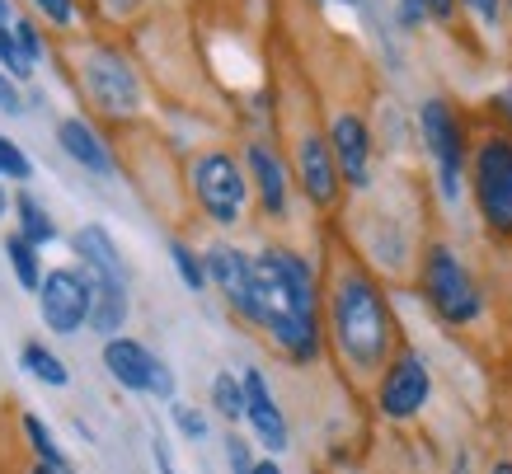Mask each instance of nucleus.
Listing matches in <instances>:
<instances>
[{
  "mask_svg": "<svg viewBox=\"0 0 512 474\" xmlns=\"http://www.w3.org/2000/svg\"><path fill=\"white\" fill-rule=\"evenodd\" d=\"M259 263V329L273 338V348L296 362L311 367L320 357V282L315 268L296 249L268 245L264 254H254Z\"/></svg>",
  "mask_w": 512,
  "mask_h": 474,
  "instance_id": "obj_1",
  "label": "nucleus"
},
{
  "mask_svg": "<svg viewBox=\"0 0 512 474\" xmlns=\"http://www.w3.org/2000/svg\"><path fill=\"white\" fill-rule=\"evenodd\" d=\"M329 334L334 348L357 376H376L390 362L395 324H390L386 291L376 287L362 268H339L329 287Z\"/></svg>",
  "mask_w": 512,
  "mask_h": 474,
  "instance_id": "obj_2",
  "label": "nucleus"
},
{
  "mask_svg": "<svg viewBox=\"0 0 512 474\" xmlns=\"http://www.w3.org/2000/svg\"><path fill=\"white\" fill-rule=\"evenodd\" d=\"M419 141H423V151H428V160H433L442 202L456 207L461 193H466V184H470V151H475L466 123H461V113H456L447 99H437V94L423 99L419 104Z\"/></svg>",
  "mask_w": 512,
  "mask_h": 474,
  "instance_id": "obj_3",
  "label": "nucleus"
},
{
  "mask_svg": "<svg viewBox=\"0 0 512 474\" xmlns=\"http://www.w3.org/2000/svg\"><path fill=\"white\" fill-rule=\"evenodd\" d=\"M188 188H193V202H198V212L212 221V226L231 230L245 221V202H249V169L245 160L235 151H212L193 155V165H188Z\"/></svg>",
  "mask_w": 512,
  "mask_h": 474,
  "instance_id": "obj_4",
  "label": "nucleus"
},
{
  "mask_svg": "<svg viewBox=\"0 0 512 474\" xmlns=\"http://www.w3.org/2000/svg\"><path fill=\"white\" fill-rule=\"evenodd\" d=\"M470 198L484 230L512 240V132H484L470 151Z\"/></svg>",
  "mask_w": 512,
  "mask_h": 474,
  "instance_id": "obj_5",
  "label": "nucleus"
},
{
  "mask_svg": "<svg viewBox=\"0 0 512 474\" xmlns=\"http://www.w3.org/2000/svg\"><path fill=\"white\" fill-rule=\"evenodd\" d=\"M80 90L104 118H137L146 108V90H141L137 66L127 62L113 43H85L76 62Z\"/></svg>",
  "mask_w": 512,
  "mask_h": 474,
  "instance_id": "obj_6",
  "label": "nucleus"
},
{
  "mask_svg": "<svg viewBox=\"0 0 512 474\" xmlns=\"http://www.w3.org/2000/svg\"><path fill=\"white\" fill-rule=\"evenodd\" d=\"M423 296L442 324H475L484 315V291L451 245H428L423 254Z\"/></svg>",
  "mask_w": 512,
  "mask_h": 474,
  "instance_id": "obj_7",
  "label": "nucleus"
},
{
  "mask_svg": "<svg viewBox=\"0 0 512 474\" xmlns=\"http://www.w3.org/2000/svg\"><path fill=\"white\" fill-rule=\"evenodd\" d=\"M428 399H433V371L423 362V352L400 348L386 362L381 381H376V409L390 423H409V418H419L428 409Z\"/></svg>",
  "mask_w": 512,
  "mask_h": 474,
  "instance_id": "obj_8",
  "label": "nucleus"
},
{
  "mask_svg": "<svg viewBox=\"0 0 512 474\" xmlns=\"http://www.w3.org/2000/svg\"><path fill=\"white\" fill-rule=\"evenodd\" d=\"M38 315H43L47 334L76 338L94 320V287L80 268H47L43 287H38Z\"/></svg>",
  "mask_w": 512,
  "mask_h": 474,
  "instance_id": "obj_9",
  "label": "nucleus"
},
{
  "mask_svg": "<svg viewBox=\"0 0 512 474\" xmlns=\"http://www.w3.org/2000/svg\"><path fill=\"white\" fill-rule=\"evenodd\" d=\"M202 259H207V277L221 291V301L245 324L259 329V263L235 245H212Z\"/></svg>",
  "mask_w": 512,
  "mask_h": 474,
  "instance_id": "obj_10",
  "label": "nucleus"
},
{
  "mask_svg": "<svg viewBox=\"0 0 512 474\" xmlns=\"http://www.w3.org/2000/svg\"><path fill=\"white\" fill-rule=\"evenodd\" d=\"M292 174L296 184H301V193H306V202L311 207H320V212H329L334 202H339L343 193V174H339V160H334V146H329L325 132H301L292 146Z\"/></svg>",
  "mask_w": 512,
  "mask_h": 474,
  "instance_id": "obj_11",
  "label": "nucleus"
},
{
  "mask_svg": "<svg viewBox=\"0 0 512 474\" xmlns=\"http://www.w3.org/2000/svg\"><path fill=\"white\" fill-rule=\"evenodd\" d=\"M329 146H334V160H339V174H343V188L353 193H367L372 188V155H376V137L367 118L353 113V108H339L329 118Z\"/></svg>",
  "mask_w": 512,
  "mask_h": 474,
  "instance_id": "obj_12",
  "label": "nucleus"
},
{
  "mask_svg": "<svg viewBox=\"0 0 512 474\" xmlns=\"http://www.w3.org/2000/svg\"><path fill=\"white\" fill-rule=\"evenodd\" d=\"M240 381H245V423L254 432V442L264 446L268 456H282L292 446V428H287V413H282L268 376L259 367H245Z\"/></svg>",
  "mask_w": 512,
  "mask_h": 474,
  "instance_id": "obj_13",
  "label": "nucleus"
},
{
  "mask_svg": "<svg viewBox=\"0 0 512 474\" xmlns=\"http://www.w3.org/2000/svg\"><path fill=\"white\" fill-rule=\"evenodd\" d=\"M245 169H249V184L259 193V207L273 221H287V207H292V169L282 160L268 141H249L245 146Z\"/></svg>",
  "mask_w": 512,
  "mask_h": 474,
  "instance_id": "obj_14",
  "label": "nucleus"
},
{
  "mask_svg": "<svg viewBox=\"0 0 512 474\" xmlns=\"http://www.w3.org/2000/svg\"><path fill=\"white\" fill-rule=\"evenodd\" d=\"M57 146H62V155L71 165H80L85 174H94V179H113V174H118L113 146L99 137V127H94L90 118H80V113L57 118Z\"/></svg>",
  "mask_w": 512,
  "mask_h": 474,
  "instance_id": "obj_15",
  "label": "nucleus"
},
{
  "mask_svg": "<svg viewBox=\"0 0 512 474\" xmlns=\"http://www.w3.org/2000/svg\"><path fill=\"white\" fill-rule=\"evenodd\" d=\"M104 371L113 381L132 390V395H151V376H156V352L137 343V338H104Z\"/></svg>",
  "mask_w": 512,
  "mask_h": 474,
  "instance_id": "obj_16",
  "label": "nucleus"
},
{
  "mask_svg": "<svg viewBox=\"0 0 512 474\" xmlns=\"http://www.w3.org/2000/svg\"><path fill=\"white\" fill-rule=\"evenodd\" d=\"M71 249H76V259H80V273L104 277V282H127V263H123V254H118L113 235H109L104 226H99V221L80 226L76 235H71Z\"/></svg>",
  "mask_w": 512,
  "mask_h": 474,
  "instance_id": "obj_17",
  "label": "nucleus"
},
{
  "mask_svg": "<svg viewBox=\"0 0 512 474\" xmlns=\"http://www.w3.org/2000/svg\"><path fill=\"white\" fill-rule=\"evenodd\" d=\"M19 367L29 371L33 381L52 385V390H62V385H71V371H66V362L57 357V352L47 348L43 338H29L24 348H19Z\"/></svg>",
  "mask_w": 512,
  "mask_h": 474,
  "instance_id": "obj_18",
  "label": "nucleus"
},
{
  "mask_svg": "<svg viewBox=\"0 0 512 474\" xmlns=\"http://www.w3.org/2000/svg\"><path fill=\"white\" fill-rule=\"evenodd\" d=\"M15 216H19V235H24L29 245L43 249V245H52V240H57V221L47 216V207L33 198L29 188H19V193H15Z\"/></svg>",
  "mask_w": 512,
  "mask_h": 474,
  "instance_id": "obj_19",
  "label": "nucleus"
},
{
  "mask_svg": "<svg viewBox=\"0 0 512 474\" xmlns=\"http://www.w3.org/2000/svg\"><path fill=\"white\" fill-rule=\"evenodd\" d=\"M38 254H43V249L29 245V240H24L19 230H10V235H5V259H10V268H15L19 287L33 291V296H38V287H43V277H47V273H43V259H38Z\"/></svg>",
  "mask_w": 512,
  "mask_h": 474,
  "instance_id": "obj_20",
  "label": "nucleus"
},
{
  "mask_svg": "<svg viewBox=\"0 0 512 474\" xmlns=\"http://www.w3.org/2000/svg\"><path fill=\"white\" fill-rule=\"evenodd\" d=\"M212 409L226 418V423H240L245 418V381L235 371H217L212 376Z\"/></svg>",
  "mask_w": 512,
  "mask_h": 474,
  "instance_id": "obj_21",
  "label": "nucleus"
},
{
  "mask_svg": "<svg viewBox=\"0 0 512 474\" xmlns=\"http://www.w3.org/2000/svg\"><path fill=\"white\" fill-rule=\"evenodd\" d=\"M170 259H174V273H179V282H184L188 291L212 287V277H207V259H202L193 245H184V240H170Z\"/></svg>",
  "mask_w": 512,
  "mask_h": 474,
  "instance_id": "obj_22",
  "label": "nucleus"
},
{
  "mask_svg": "<svg viewBox=\"0 0 512 474\" xmlns=\"http://www.w3.org/2000/svg\"><path fill=\"white\" fill-rule=\"evenodd\" d=\"M24 437H29L33 446V456L43 460V465H57V470H66V456H62V446H57V437H52V428H47L38 413H24Z\"/></svg>",
  "mask_w": 512,
  "mask_h": 474,
  "instance_id": "obj_23",
  "label": "nucleus"
},
{
  "mask_svg": "<svg viewBox=\"0 0 512 474\" xmlns=\"http://www.w3.org/2000/svg\"><path fill=\"white\" fill-rule=\"evenodd\" d=\"M0 71L10 80H19V85L33 80V66L24 62V52H19V43H15V19H0Z\"/></svg>",
  "mask_w": 512,
  "mask_h": 474,
  "instance_id": "obj_24",
  "label": "nucleus"
},
{
  "mask_svg": "<svg viewBox=\"0 0 512 474\" xmlns=\"http://www.w3.org/2000/svg\"><path fill=\"white\" fill-rule=\"evenodd\" d=\"M0 179H5V184H29L33 179V160L24 155V146L10 141L5 132H0Z\"/></svg>",
  "mask_w": 512,
  "mask_h": 474,
  "instance_id": "obj_25",
  "label": "nucleus"
},
{
  "mask_svg": "<svg viewBox=\"0 0 512 474\" xmlns=\"http://www.w3.org/2000/svg\"><path fill=\"white\" fill-rule=\"evenodd\" d=\"M15 43H19V52H24V62H29V66L43 62L47 43H43V33H38V24H33V19L15 15Z\"/></svg>",
  "mask_w": 512,
  "mask_h": 474,
  "instance_id": "obj_26",
  "label": "nucleus"
},
{
  "mask_svg": "<svg viewBox=\"0 0 512 474\" xmlns=\"http://www.w3.org/2000/svg\"><path fill=\"white\" fill-rule=\"evenodd\" d=\"M29 5L47 19V24H57V29H71L80 19V0H29Z\"/></svg>",
  "mask_w": 512,
  "mask_h": 474,
  "instance_id": "obj_27",
  "label": "nucleus"
},
{
  "mask_svg": "<svg viewBox=\"0 0 512 474\" xmlns=\"http://www.w3.org/2000/svg\"><path fill=\"white\" fill-rule=\"evenodd\" d=\"M170 418H174V428L184 432L188 442H202V437H207V418H202V409H193V404H179V399H174Z\"/></svg>",
  "mask_w": 512,
  "mask_h": 474,
  "instance_id": "obj_28",
  "label": "nucleus"
},
{
  "mask_svg": "<svg viewBox=\"0 0 512 474\" xmlns=\"http://www.w3.org/2000/svg\"><path fill=\"white\" fill-rule=\"evenodd\" d=\"M503 5H508V0H461V10L480 19L484 33H498V29H503Z\"/></svg>",
  "mask_w": 512,
  "mask_h": 474,
  "instance_id": "obj_29",
  "label": "nucleus"
},
{
  "mask_svg": "<svg viewBox=\"0 0 512 474\" xmlns=\"http://www.w3.org/2000/svg\"><path fill=\"white\" fill-rule=\"evenodd\" d=\"M395 24H400L404 33H419L423 24H433V19H428V10H423L419 0H395Z\"/></svg>",
  "mask_w": 512,
  "mask_h": 474,
  "instance_id": "obj_30",
  "label": "nucleus"
},
{
  "mask_svg": "<svg viewBox=\"0 0 512 474\" xmlns=\"http://www.w3.org/2000/svg\"><path fill=\"white\" fill-rule=\"evenodd\" d=\"M226 460H231V474H245V470H254L259 460H254V446L245 442V437H226Z\"/></svg>",
  "mask_w": 512,
  "mask_h": 474,
  "instance_id": "obj_31",
  "label": "nucleus"
},
{
  "mask_svg": "<svg viewBox=\"0 0 512 474\" xmlns=\"http://www.w3.org/2000/svg\"><path fill=\"white\" fill-rule=\"evenodd\" d=\"M0 113H10V118L29 113V104H24V90H19V80H10L5 71H0Z\"/></svg>",
  "mask_w": 512,
  "mask_h": 474,
  "instance_id": "obj_32",
  "label": "nucleus"
},
{
  "mask_svg": "<svg viewBox=\"0 0 512 474\" xmlns=\"http://www.w3.org/2000/svg\"><path fill=\"white\" fill-rule=\"evenodd\" d=\"M423 10H428V19H433V24H442V29H447V24H456V10H461V0H419Z\"/></svg>",
  "mask_w": 512,
  "mask_h": 474,
  "instance_id": "obj_33",
  "label": "nucleus"
},
{
  "mask_svg": "<svg viewBox=\"0 0 512 474\" xmlns=\"http://www.w3.org/2000/svg\"><path fill=\"white\" fill-rule=\"evenodd\" d=\"M151 395L174 404V371H170V362H160V357H156V376H151Z\"/></svg>",
  "mask_w": 512,
  "mask_h": 474,
  "instance_id": "obj_34",
  "label": "nucleus"
},
{
  "mask_svg": "<svg viewBox=\"0 0 512 474\" xmlns=\"http://www.w3.org/2000/svg\"><path fill=\"white\" fill-rule=\"evenodd\" d=\"M151 460H156V470H160V474H179V470H174L170 446H165V437H160V432H156V437H151Z\"/></svg>",
  "mask_w": 512,
  "mask_h": 474,
  "instance_id": "obj_35",
  "label": "nucleus"
},
{
  "mask_svg": "<svg viewBox=\"0 0 512 474\" xmlns=\"http://www.w3.org/2000/svg\"><path fill=\"white\" fill-rule=\"evenodd\" d=\"M99 5H104V15H109V19H127L141 0H99Z\"/></svg>",
  "mask_w": 512,
  "mask_h": 474,
  "instance_id": "obj_36",
  "label": "nucleus"
},
{
  "mask_svg": "<svg viewBox=\"0 0 512 474\" xmlns=\"http://www.w3.org/2000/svg\"><path fill=\"white\" fill-rule=\"evenodd\" d=\"M489 104H494V108H498V113H503V118H508V123H512V90L494 94V99H489Z\"/></svg>",
  "mask_w": 512,
  "mask_h": 474,
  "instance_id": "obj_37",
  "label": "nucleus"
},
{
  "mask_svg": "<svg viewBox=\"0 0 512 474\" xmlns=\"http://www.w3.org/2000/svg\"><path fill=\"white\" fill-rule=\"evenodd\" d=\"M249 474H282V465H278V456H264Z\"/></svg>",
  "mask_w": 512,
  "mask_h": 474,
  "instance_id": "obj_38",
  "label": "nucleus"
},
{
  "mask_svg": "<svg viewBox=\"0 0 512 474\" xmlns=\"http://www.w3.org/2000/svg\"><path fill=\"white\" fill-rule=\"evenodd\" d=\"M5 212H15V198L5 193V179H0V221H5Z\"/></svg>",
  "mask_w": 512,
  "mask_h": 474,
  "instance_id": "obj_39",
  "label": "nucleus"
},
{
  "mask_svg": "<svg viewBox=\"0 0 512 474\" xmlns=\"http://www.w3.org/2000/svg\"><path fill=\"white\" fill-rule=\"evenodd\" d=\"M29 474H66V470H57V465H43V460H38V465H33Z\"/></svg>",
  "mask_w": 512,
  "mask_h": 474,
  "instance_id": "obj_40",
  "label": "nucleus"
},
{
  "mask_svg": "<svg viewBox=\"0 0 512 474\" xmlns=\"http://www.w3.org/2000/svg\"><path fill=\"white\" fill-rule=\"evenodd\" d=\"M489 474H512V460H494V470Z\"/></svg>",
  "mask_w": 512,
  "mask_h": 474,
  "instance_id": "obj_41",
  "label": "nucleus"
},
{
  "mask_svg": "<svg viewBox=\"0 0 512 474\" xmlns=\"http://www.w3.org/2000/svg\"><path fill=\"white\" fill-rule=\"evenodd\" d=\"M334 5H357V0H334Z\"/></svg>",
  "mask_w": 512,
  "mask_h": 474,
  "instance_id": "obj_42",
  "label": "nucleus"
}]
</instances>
